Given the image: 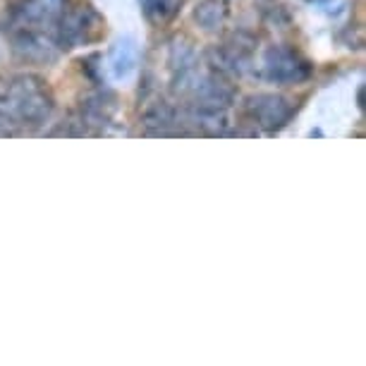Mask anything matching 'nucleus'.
<instances>
[{"label":"nucleus","mask_w":366,"mask_h":366,"mask_svg":"<svg viewBox=\"0 0 366 366\" xmlns=\"http://www.w3.org/2000/svg\"><path fill=\"white\" fill-rule=\"evenodd\" d=\"M254 103H257V106H254V113H257L259 120L268 127L282 125L290 115V108L285 106V101L275 99V96H261V99Z\"/></svg>","instance_id":"obj_2"},{"label":"nucleus","mask_w":366,"mask_h":366,"mask_svg":"<svg viewBox=\"0 0 366 366\" xmlns=\"http://www.w3.org/2000/svg\"><path fill=\"white\" fill-rule=\"evenodd\" d=\"M65 0H31L26 5L24 15L34 19V22H51L53 17H58V12L63 10Z\"/></svg>","instance_id":"obj_4"},{"label":"nucleus","mask_w":366,"mask_h":366,"mask_svg":"<svg viewBox=\"0 0 366 366\" xmlns=\"http://www.w3.org/2000/svg\"><path fill=\"white\" fill-rule=\"evenodd\" d=\"M142 5L147 15L154 19H163L172 12V0H142Z\"/></svg>","instance_id":"obj_5"},{"label":"nucleus","mask_w":366,"mask_h":366,"mask_svg":"<svg viewBox=\"0 0 366 366\" xmlns=\"http://www.w3.org/2000/svg\"><path fill=\"white\" fill-rule=\"evenodd\" d=\"M137 67V46L129 39L120 41L110 55V72L115 79H125L129 72Z\"/></svg>","instance_id":"obj_3"},{"label":"nucleus","mask_w":366,"mask_h":366,"mask_svg":"<svg viewBox=\"0 0 366 366\" xmlns=\"http://www.w3.org/2000/svg\"><path fill=\"white\" fill-rule=\"evenodd\" d=\"M266 67L271 79L275 81H300L309 74V67L302 63L292 51L285 48H273L266 55Z\"/></svg>","instance_id":"obj_1"}]
</instances>
